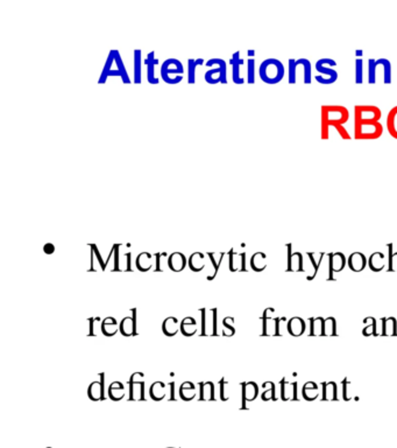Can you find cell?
<instances>
[{
	"mask_svg": "<svg viewBox=\"0 0 397 448\" xmlns=\"http://www.w3.org/2000/svg\"><path fill=\"white\" fill-rule=\"evenodd\" d=\"M323 139H329V130L331 126L344 125L350 118V112L343 105H323L320 109Z\"/></svg>",
	"mask_w": 397,
	"mask_h": 448,
	"instance_id": "6da1fadb",
	"label": "cell"
},
{
	"mask_svg": "<svg viewBox=\"0 0 397 448\" xmlns=\"http://www.w3.org/2000/svg\"><path fill=\"white\" fill-rule=\"evenodd\" d=\"M260 78L267 84H277L286 75V69L283 63L277 59H267L260 64Z\"/></svg>",
	"mask_w": 397,
	"mask_h": 448,
	"instance_id": "7a4b0ae2",
	"label": "cell"
},
{
	"mask_svg": "<svg viewBox=\"0 0 397 448\" xmlns=\"http://www.w3.org/2000/svg\"><path fill=\"white\" fill-rule=\"evenodd\" d=\"M337 66V62L334 60L329 58L319 59L315 64V69L319 75L315 76V80L319 84H333L338 80V71L335 70L334 67Z\"/></svg>",
	"mask_w": 397,
	"mask_h": 448,
	"instance_id": "3957f363",
	"label": "cell"
},
{
	"mask_svg": "<svg viewBox=\"0 0 397 448\" xmlns=\"http://www.w3.org/2000/svg\"><path fill=\"white\" fill-rule=\"evenodd\" d=\"M383 134V125L380 121H354V138L356 140H374Z\"/></svg>",
	"mask_w": 397,
	"mask_h": 448,
	"instance_id": "277c9868",
	"label": "cell"
},
{
	"mask_svg": "<svg viewBox=\"0 0 397 448\" xmlns=\"http://www.w3.org/2000/svg\"><path fill=\"white\" fill-rule=\"evenodd\" d=\"M184 74V68L180 60L176 59H168L161 66V77L168 84H177L180 83V80H174L172 75L182 76Z\"/></svg>",
	"mask_w": 397,
	"mask_h": 448,
	"instance_id": "5b68a950",
	"label": "cell"
},
{
	"mask_svg": "<svg viewBox=\"0 0 397 448\" xmlns=\"http://www.w3.org/2000/svg\"><path fill=\"white\" fill-rule=\"evenodd\" d=\"M209 61L211 63L218 64V68L210 69V70L205 73V81L209 84H217L219 82L222 84H228V76H226L228 75V66H226L225 61L221 59H212Z\"/></svg>",
	"mask_w": 397,
	"mask_h": 448,
	"instance_id": "8992f818",
	"label": "cell"
},
{
	"mask_svg": "<svg viewBox=\"0 0 397 448\" xmlns=\"http://www.w3.org/2000/svg\"><path fill=\"white\" fill-rule=\"evenodd\" d=\"M273 312L274 308H266L263 315L261 317L262 319V336H281L280 325L282 322V316H269V314H272Z\"/></svg>",
	"mask_w": 397,
	"mask_h": 448,
	"instance_id": "52a82bcc",
	"label": "cell"
},
{
	"mask_svg": "<svg viewBox=\"0 0 397 448\" xmlns=\"http://www.w3.org/2000/svg\"><path fill=\"white\" fill-rule=\"evenodd\" d=\"M381 118L382 111L376 105L354 106V121H380Z\"/></svg>",
	"mask_w": 397,
	"mask_h": 448,
	"instance_id": "ba28073f",
	"label": "cell"
},
{
	"mask_svg": "<svg viewBox=\"0 0 397 448\" xmlns=\"http://www.w3.org/2000/svg\"><path fill=\"white\" fill-rule=\"evenodd\" d=\"M139 395V399L143 401L145 399V382H143V373L142 372H134L129 378V399L135 401L137 396Z\"/></svg>",
	"mask_w": 397,
	"mask_h": 448,
	"instance_id": "9c48e42d",
	"label": "cell"
},
{
	"mask_svg": "<svg viewBox=\"0 0 397 448\" xmlns=\"http://www.w3.org/2000/svg\"><path fill=\"white\" fill-rule=\"evenodd\" d=\"M132 316H125L119 325L120 333L126 337L135 336L138 334L137 332V310H132Z\"/></svg>",
	"mask_w": 397,
	"mask_h": 448,
	"instance_id": "30bf717a",
	"label": "cell"
},
{
	"mask_svg": "<svg viewBox=\"0 0 397 448\" xmlns=\"http://www.w3.org/2000/svg\"><path fill=\"white\" fill-rule=\"evenodd\" d=\"M241 399H242V408H247L246 403L255 401L257 395H259V386L255 382H245L241 383Z\"/></svg>",
	"mask_w": 397,
	"mask_h": 448,
	"instance_id": "8fae6325",
	"label": "cell"
},
{
	"mask_svg": "<svg viewBox=\"0 0 397 448\" xmlns=\"http://www.w3.org/2000/svg\"><path fill=\"white\" fill-rule=\"evenodd\" d=\"M288 272H300L303 271V256L300 252H292L291 244H288Z\"/></svg>",
	"mask_w": 397,
	"mask_h": 448,
	"instance_id": "7c38bea8",
	"label": "cell"
},
{
	"mask_svg": "<svg viewBox=\"0 0 397 448\" xmlns=\"http://www.w3.org/2000/svg\"><path fill=\"white\" fill-rule=\"evenodd\" d=\"M330 258V277L329 280H333V273L343 271L346 266L347 260L342 252H332V254L327 255Z\"/></svg>",
	"mask_w": 397,
	"mask_h": 448,
	"instance_id": "4fadbf2b",
	"label": "cell"
},
{
	"mask_svg": "<svg viewBox=\"0 0 397 448\" xmlns=\"http://www.w3.org/2000/svg\"><path fill=\"white\" fill-rule=\"evenodd\" d=\"M281 399L285 402L297 401V383L287 382L286 378L281 381Z\"/></svg>",
	"mask_w": 397,
	"mask_h": 448,
	"instance_id": "5bb4252c",
	"label": "cell"
},
{
	"mask_svg": "<svg viewBox=\"0 0 397 448\" xmlns=\"http://www.w3.org/2000/svg\"><path fill=\"white\" fill-rule=\"evenodd\" d=\"M347 264L353 272H361L367 266L368 260L362 252H353L348 257Z\"/></svg>",
	"mask_w": 397,
	"mask_h": 448,
	"instance_id": "9a60e30c",
	"label": "cell"
},
{
	"mask_svg": "<svg viewBox=\"0 0 397 448\" xmlns=\"http://www.w3.org/2000/svg\"><path fill=\"white\" fill-rule=\"evenodd\" d=\"M147 66V80L150 84H159L160 78L155 76V67L159 64V60L155 59V51H150L145 61Z\"/></svg>",
	"mask_w": 397,
	"mask_h": 448,
	"instance_id": "2e32d148",
	"label": "cell"
},
{
	"mask_svg": "<svg viewBox=\"0 0 397 448\" xmlns=\"http://www.w3.org/2000/svg\"><path fill=\"white\" fill-rule=\"evenodd\" d=\"M231 66H232V80L235 84H243L245 80L240 75V67L243 64V60L240 59V51H235L232 55L230 61Z\"/></svg>",
	"mask_w": 397,
	"mask_h": 448,
	"instance_id": "e0dca14e",
	"label": "cell"
},
{
	"mask_svg": "<svg viewBox=\"0 0 397 448\" xmlns=\"http://www.w3.org/2000/svg\"><path fill=\"white\" fill-rule=\"evenodd\" d=\"M168 266L174 272H181L186 266V258L182 252H173L168 257Z\"/></svg>",
	"mask_w": 397,
	"mask_h": 448,
	"instance_id": "ac0fdd59",
	"label": "cell"
},
{
	"mask_svg": "<svg viewBox=\"0 0 397 448\" xmlns=\"http://www.w3.org/2000/svg\"><path fill=\"white\" fill-rule=\"evenodd\" d=\"M381 336H397L396 317H381Z\"/></svg>",
	"mask_w": 397,
	"mask_h": 448,
	"instance_id": "d6986e66",
	"label": "cell"
},
{
	"mask_svg": "<svg viewBox=\"0 0 397 448\" xmlns=\"http://www.w3.org/2000/svg\"><path fill=\"white\" fill-rule=\"evenodd\" d=\"M322 399L323 401H337L338 399V386L335 382H323L322 383Z\"/></svg>",
	"mask_w": 397,
	"mask_h": 448,
	"instance_id": "ffe728a7",
	"label": "cell"
},
{
	"mask_svg": "<svg viewBox=\"0 0 397 448\" xmlns=\"http://www.w3.org/2000/svg\"><path fill=\"white\" fill-rule=\"evenodd\" d=\"M287 329L292 336H300L305 332V321L299 316H294L288 321Z\"/></svg>",
	"mask_w": 397,
	"mask_h": 448,
	"instance_id": "44dd1931",
	"label": "cell"
},
{
	"mask_svg": "<svg viewBox=\"0 0 397 448\" xmlns=\"http://www.w3.org/2000/svg\"><path fill=\"white\" fill-rule=\"evenodd\" d=\"M199 401H216L215 383L199 382Z\"/></svg>",
	"mask_w": 397,
	"mask_h": 448,
	"instance_id": "7402d4cb",
	"label": "cell"
},
{
	"mask_svg": "<svg viewBox=\"0 0 397 448\" xmlns=\"http://www.w3.org/2000/svg\"><path fill=\"white\" fill-rule=\"evenodd\" d=\"M162 330L164 335H167L169 337L175 336V335L178 333V330H181V324L178 322L177 317L175 316L167 317L162 324Z\"/></svg>",
	"mask_w": 397,
	"mask_h": 448,
	"instance_id": "603a6c76",
	"label": "cell"
},
{
	"mask_svg": "<svg viewBox=\"0 0 397 448\" xmlns=\"http://www.w3.org/2000/svg\"><path fill=\"white\" fill-rule=\"evenodd\" d=\"M88 396L91 401L98 402L102 399H105L104 396V382L103 381H96L92 382L88 389Z\"/></svg>",
	"mask_w": 397,
	"mask_h": 448,
	"instance_id": "cb8c5ba5",
	"label": "cell"
},
{
	"mask_svg": "<svg viewBox=\"0 0 397 448\" xmlns=\"http://www.w3.org/2000/svg\"><path fill=\"white\" fill-rule=\"evenodd\" d=\"M386 256L382 252H374L368 258V266L374 272H380L386 267Z\"/></svg>",
	"mask_w": 397,
	"mask_h": 448,
	"instance_id": "d4e9b609",
	"label": "cell"
},
{
	"mask_svg": "<svg viewBox=\"0 0 397 448\" xmlns=\"http://www.w3.org/2000/svg\"><path fill=\"white\" fill-rule=\"evenodd\" d=\"M119 330V325L113 316H107L102 322V333L107 337L115 336Z\"/></svg>",
	"mask_w": 397,
	"mask_h": 448,
	"instance_id": "484cf974",
	"label": "cell"
},
{
	"mask_svg": "<svg viewBox=\"0 0 397 448\" xmlns=\"http://www.w3.org/2000/svg\"><path fill=\"white\" fill-rule=\"evenodd\" d=\"M181 332L186 337H190L197 333V321L193 316H186L181 321Z\"/></svg>",
	"mask_w": 397,
	"mask_h": 448,
	"instance_id": "4316f807",
	"label": "cell"
},
{
	"mask_svg": "<svg viewBox=\"0 0 397 448\" xmlns=\"http://www.w3.org/2000/svg\"><path fill=\"white\" fill-rule=\"evenodd\" d=\"M165 388H167V386H165L163 382L158 381V382L153 383L150 389H149V396H150V398L153 399V401H155V402L163 401V399L165 398V396H167V393H165Z\"/></svg>",
	"mask_w": 397,
	"mask_h": 448,
	"instance_id": "83f0119b",
	"label": "cell"
},
{
	"mask_svg": "<svg viewBox=\"0 0 397 448\" xmlns=\"http://www.w3.org/2000/svg\"><path fill=\"white\" fill-rule=\"evenodd\" d=\"M325 317H310V336H324Z\"/></svg>",
	"mask_w": 397,
	"mask_h": 448,
	"instance_id": "f1b7e54d",
	"label": "cell"
},
{
	"mask_svg": "<svg viewBox=\"0 0 397 448\" xmlns=\"http://www.w3.org/2000/svg\"><path fill=\"white\" fill-rule=\"evenodd\" d=\"M387 130L392 138L397 140V105L391 107L387 116Z\"/></svg>",
	"mask_w": 397,
	"mask_h": 448,
	"instance_id": "f546056e",
	"label": "cell"
},
{
	"mask_svg": "<svg viewBox=\"0 0 397 448\" xmlns=\"http://www.w3.org/2000/svg\"><path fill=\"white\" fill-rule=\"evenodd\" d=\"M302 395L307 401H315L319 396V388L315 382H307L302 388Z\"/></svg>",
	"mask_w": 397,
	"mask_h": 448,
	"instance_id": "4dcf8cb0",
	"label": "cell"
},
{
	"mask_svg": "<svg viewBox=\"0 0 397 448\" xmlns=\"http://www.w3.org/2000/svg\"><path fill=\"white\" fill-rule=\"evenodd\" d=\"M180 397L185 402H190L196 397V385L193 382H184L180 386Z\"/></svg>",
	"mask_w": 397,
	"mask_h": 448,
	"instance_id": "1f68e13d",
	"label": "cell"
},
{
	"mask_svg": "<svg viewBox=\"0 0 397 448\" xmlns=\"http://www.w3.org/2000/svg\"><path fill=\"white\" fill-rule=\"evenodd\" d=\"M267 256L263 252H256L252 256L251 258V267L254 270L255 272H261L267 267V263H266Z\"/></svg>",
	"mask_w": 397,
	"mask_h": 448,
	"instance_id": "d6a6232c",
	"label": "cell"
},
{
	"mask_svg": "<svg viewBox=\"0 0 397 448\" xmlns=\"http://www.w3.org/2000/svg\"><path fill=\"white\" fill-rule=\"evenodd\" d=\"M205 258V255L202 254V252H195L190 256L189 260H187V264H189V267L193 270L194 272H200L203 268H205V264L202 263Z\"/></svg>",
	"mask_w": 397,
	"mask_h": 448,
	"instance_id": "836d02e7",
	"label": "cell"
},
{
	"mask_svg": "<svg viewBox=\"0 0 397 448\" xmlns=\"http://www.w3.org/2000/svg\"><path fill=\"white\" fill-rule=\"evenodd\" d=\"M125 396V388L120 382H113L112 384L108 386V397L112 401H120L123 399Z\"/></svg>",
	"mask_w": 397,
	"mask_h": 448,
	"instance_id": "e575fe53",
	"label": "cell"
},
{
	"mask_svg": "<svg viewBox=\"0 0 397 448\" xmlns=\"http://www.w3.org/2000/svg\"><path fill=\"white\" fill-rule=\"evenodd\" d=\"M153 258V256L149 254V252H142L137 257V267L138 270H140L141 272H147L148 270L152 268V263L150 260Z\"/></svg>",
	"mask_w": 397,
	"mask_h": 448,
	"instance_id": "d590c367",
	"label": "cell"
},
{
	"mask_svg": "<svg viewBox=\"0 0 397 448\" xmlns=\"http://www.w3.org/2000/svg\"><path fill=\"white\" fill-rule=\"evenodd\" d=\"M377 66L383 68V83L390 84L391 83V62L388 59L381 58L376 60Z\"/></svg>",
	"mask_w": 397,
	"mask_h": 448,
	"instance_id": "8d00e7d4",
	"label": "cell"
},
{
	"mask_svg": "<svg viewBox=\"0 0 397 448\" xmlns=\"http://www.w3.org/2000/svg\"><path fill=\"white\" fill-rule=\"evenodd\" d=\"M134 83L141 84V50H134Z\"/></svg>",
	"mask_w": 397,
	"mask_h": 448,
	"instance_id": "74e56055",
	"label": "cell"
},
{
	"mask_svg": "<svg viewBox=\"0 0 397 448\" xmlns=\"http://www.w3.org/2000/svg\"><path fill=\"white\" fill-rule=\"evenodd\" d=\"M113 54H115V62L117 64L118 70H119L121 74V80H123L124 83H130V78L128 77L127 71H126V68L124 66V61H123V59H121L119 50H113Z\"/></svg>",
	"mask_w": 397,
	"mask_h": 448,
	"instance_id": "f35d334b",
	"label": "cell"
},
{
	"mask_svg": "<svg viewBox=\"0 0 397 448\" xmlns=\"http://www.w3.org/2000/svg\"><path fill=\"white\" fill-rule=\"evenodd\" d=\"M299 64L303 69V82L310 84L312 82V64L308 59H298Z\"/></svg>",
	"mask_w": 397,
	"mask_h": 448,
	"instance_id": "ab89813d",
	"label": "cell"
},
{
	"mask_svg": "<svg viewBox=\"0 0 397 448\" xmlns=\"http://www.w3.org/2000/svg\"><path fill=\"white\" fill-rule=\"evenodd\" d=\"M203 63H204L203 59H197V60L190 59L187 61V64H189V66H187V74H189V75H187V82H189L190 84H194L196 82V68H197L199 64H203Z\"/></svg>",
	"mask_w": 397,
	"mask_h": 448,
	"instance_id": "60d3db41",
	"label": "cell"
},
{
	"mask_svg": "<svg viewBox=\"0 0 397 448\" xmlns=\"http://www.w3.org/2000/svg\"><path fill=\"white\" fill-rule=\"evenodd\" d=\"M262 388L264 389V391L261 395V398H262V401L267 402V401H276V396H275V391H276V388H275V383L273 382H264L262 384Z\"/></svg>",
	"mask_w": 397,
	"mask_h": 448,
	"instance_id": "b9f144b4",
	"label": "cell"
},
{
	"mask_svg": "<svg viewBox=\"0 0 397 448\" xmlns=\"http://www.w3.org/2000/svg\"><path fill=\"white\" fill-rule=\"evenodd\" d=\"M376 322L377 320L375 319L373 316H368L367 319L365 320V328L362 330V334L365 335V336H377L376 333Z\"/></svg>",
	"mask_w": 397,
	"mask_h": 448,
	"instance_id": "7bdbcfd3",
	"label": "cell"
},
{
	"mask_svg": "<svg viewBox=\"0 0 397 448\" xmlns=\"http://www.w3.org/2000/svg\"><path fill=\"white\" fill-rule=\"evenodd\" d=\"M324 336H337V322L332 316L325 317Z\"/></svg>",
	"mask_w": 397,
	"mask_h": 448,
	"instance_id": "ee69618b",
	"label": "cell"
},
{
	"mask_svg": "<svg viewBox=\"0 0 397 448\" xmlns=\"http://www.w3.org/2000/svg\"><path fill=\"white\" fill-rule=\"evenodd\" d=\"M113 62H115V54H113V50H111L110 54H108V58H107V61H106V63H105V67H104L103 71H102V75H100V78H99V81H98L99 84L105 83L106 80H107V77L110 76V73L112 71L111 66H112Z\"/></svg>",
	"mask_w": 397,
	"mask_h": 448,
	"instance_id": "f6af8a7d",
	"label": "cell"
},
{
	"mask_svg": "<svg viewBox=\"0 0 397 448\" xmlns=\"http://www.w3.org/2000/svg\"><path fill=\"white\" fill-rule=\"evenodd\" d=\"M288 66H289V69H288V81H289L290 84H296V82H297V67H298L297 60L289 59Z\"/></svg>",
	"mask_w": 397,
	"mask_h": 448,
	"instance_id": "bcb514c9",
	"label": "cell"
},
{
	"mask_svg": "<svg viewBox=\"0 0 397 448\" xmlns=\"http://www.w3.org/2000/svg\"><path fill=\"white\" fill-rule=\"evenodd\" d=\"M222 326H224V329H222V335H224V336H233V335L235 334L234 317H232V316L225 317V319L222 320Z\"/></svg>",
	"mask_w": 397,
	"mask_h": 448,
	"instance_id": "7dc6e473",
	"label": "cell"
},
{
	"mask_svg": "<svg viewBox=\"0 0 397 448\" xmlns=\"http://www.w3.org/2000/svg\"><path fill=\"white\" fill-rule=\"evenodd\" d=\"M388 250H389V257H388V271L392 272V271H397V252L392 251V247L394 245L392 244H388L387 245Z\"/></svg>",
	"mask_w": 397,
	"mask_h": 448,
	"instance_id": "c3c4849f",
	"label": "cell"
},
{
	"mask_svg": "<svg viewBox=\"0 0 397 448\" xmlns=\"http://www.w3.org/2000/svg\"><path fill=\"white\" fill-rule=\"evenodd\" d=\"M376 69H377L376 60L369 59L368 60V83L369 84H374L375 82H376Z\"/></svg>",
	"mask_w": 397,
	"mask_h": 448,
	"instance_id": "681fc988",
	"label": "cell"
},
{
	"mask_svg": "<svg viewBox=\"0 0 397 448\" xmlns=\"http://www.w3.org/2000/svg\"><path fill=\"white\" fill-rule=\"evenodd\" d=\"M364 82V61L361 58L355 59V83L362 84Z\"/></svg>",
	"mask_w": 397,
	"mask_h": 448,
	"instance_id": "f907efd6",
	"label": "cell"
},
{
	"mask_svg": "<svg viewBox=\"0 0 397 448\" xmlns=\"http://www.w3.org/2000/svg\"><path fill=\"white\" fill-rule=\"evenodd\" d=\"M255 82V60L248 59L247 61V83L253 84Z\"/></svg>",
	"mask_w": 397,
	"mask_h": 448,
	"instance_id": "816d5d0a",
	"label": "cell"
},
{
	"mask_svg": "<svg viewBox=\"0 0 397 448\" xmlns=\"http://www.w3.org/2000/svg\"><path fill=\"white\" fill-rule=\"evenodd\" d=\"M343 398L344 401L352 399V383L348 381V378H345L343 381Z\"/></svg>",
	"mask_w": 397,
	"mask_h": 448,
	"instance_id": "f5cc1de1",
	"label": "cell"
},
{
	"mask_svg": "<svg viewBox=\"0 0 397 448\" xmlns=\"http://www.w3.org/2000/svg\"><path fill=\"white\" fill-rule=\"evenodd\" d=\"M207 256H209V258L211 259V262H212V265H213V267H215V275H213V277H211V278H209V280H211L212 278H215L216 276H217V273H218V270H219V266H220V264H221V260H222V258H224V256H225V254L224 252H221L220 254V258H219V260H217L215 259V255L212 254V252H209L207 254Z\"/></svg>",
	"mask_w": 397,
	"mask_h": 448,
	"instance_id": "db71d44e",
	"label": "cell"
},
{
	"mask_svg": "<svg viewBox=\"0 0 397 448\" xmlns=\"http://www.w3.org/2000/svg\"><path fill=\"white\" fill-rule=\"evenodd\" d=\"M308 256H309L310 260H311V264H312L313 268H315V273H313V276H312V278H315L316 273L318 272V268H319L320 264H322V259H323V258L319 259V260H316V259H315V254H311V252H308ZM312 278H311V279H312Z\"/></svg>",
	"mask_w": 397,
	"mask_h": 448,
	"instance_id": "11a10c76",
	"label": "cell"
},
{
	"mask_svg": "<svg viewBox=\"0 0 397 448\" xmlns=\"http://www.w3.org/2000/svg\"><path fill=\"white\" fill-rule=\"evenodd\" d=\"M219 384H220V392H219L220 393V399H221V401H224V402L229 401L228 396H225V386H226V384H228V382H226L225 378H221L220 382H219Z\"/></svg>",
	"mask_w": 397,
	"mask_h": 448,
	"instance_id": "9f6ffc18",
	"label": "cell"
},
{
	"mask_svg": "<svg viewBox=\"0 0 397 448\" xmlns=\"http://www.w3.org/2000/svg\"><path fill=\"white\" fill-rule=\"evenodd\" d=\"M121 245L120 244H115L113 247V252H115V260H116V266H115V271H118L119 270V247Z\"/></svg>",
	"mask_w": 397,
	"mask_h": 448,
	"instance_id": "6f0895ef",
	"label": "cell"
},
{
	"mask_svg": "<svg viewBox=\"0 0 397 448\" xmlns=\"http://www.w3.org/2000/svg\"><path fill=\"white\" fill-rule=\"evenodd\" d=\"M167 254H165V252H159V254H155V257H156V267H155V271H158V272H161L162 271V268H161V257H167Z\"/></svg>",
	"mask_w": 397,
	"mask_h": 448,
	"instance_id": "680465c9",
	"label": "cell"
},
{
	"mask_svg": "<svg viewBox=\"0 0 397 448\" xmlns=\"http://www.w3.org/2000/svg\"><path fill=\"white\" fill-rule=\"evenodd\" d=\"M98 320H102L99 316L93 317V319H89V324H90V332H89V336H97L94 333V322H97Z\"/></svg>",
	"mask_w": 397,
	"mask_h": 448,
	"instance_id": "91938a15",
	"label": "cell"
},
{
	"mask_svg": "<svg viewBox=\"0 0 397 448\" xmlns=\"http://www.w3.org/2000/svg\"><path fill=\"white\" fill-rule=\"evenodd\" d=\"M168 385H169V388H170L169 399H170V401H175V399H176V397H175V382L169 383Z\"/></svg>",
	"mask_w": 397,
	"mask_h": 448,
	"instance_id": "94428289",
	"label": "cell"
},
{
	"mask_svg": "<svg viewBox=\"0 0 397 448\" xmlns=\"http://www.w3.org/2000/svg\"><path fill=\"white\" fill-rule=\"evenodd\" d=\"M43 251H45V254L47 255H51L53 252H55V246L51 244V243H47V244L43 246Z\"/></svg>",
	"mask_w": 397,
	"mask_h": 448,
	"instance_id": "6125c7cd",
	"label": "cell"
},
{
	"mask_svg": "<svg viewBox=\"0 0 397 448\" xmlns=\"http://www.w3.org/2000/svg\"><path fill=\"white\" fill-rule=\"evenodd\" d=\"M254 54H255V50H248V56H251V59H253Z\"/></svg>",
	"mask_w": 397,
	"mask_h": 448,
	"instance_id": "be15d7a7",
	"label": "cell"
},
{
	"mask_svg": "<svg viewBox=\"0 0 397 448\" xmlns=\"http://www.w3.org/2000/svg\"><path fill=\"white\" fill-rule=\"evenodd\" d=\"M355 54L357 56V59H359V56H361V54H362V50H356Z\"/></svg>",
	"mask_w": 397,
	"mask_h": 448,
	"instance_id": "e7e4bbea",
	"label": "cell"
},
{
	"mask_svg": "<svg viewBox=\"0 0 397 448\" xmlns=\"http://www.w3.org/2000/svg\"><path fill=\"white\" fill-rule=\"evenodd\" d=\"M47 448H51V447H47Z\"/></svg>",
	"mask_w": 397,
	"mask_h": 448,
	"instance_id": "03108f58",
	"label": "cell"
},
{
	"mask_svg": "<svg viewBox=\"0 0 397 448\" xmlns=\"http://www.w3.org/2000/svg\"><path fill=\"white\" fill-rule=\"evenodd\" d=\"M170 448H174V447H170Z\"/></svg>",
	"mask_w": 397,
	"mask_h": 448,
	"instance_id": "003e7915",
	"label": "cell"
}]
</instances>
